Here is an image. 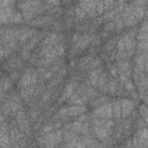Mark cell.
I'll return each mask as SVG.
<instances>
[{"label":"cell","mask_w":148,"mask_h":148,"mask_svg":"<svg viewBox=\"0 0 148 148\" xmlns=\"http://www.w3.org/2000/svg\"><path fill=\"white\" fill-rule=\"evenodd\" d=\"M62 130H54L52 132L42 134L38 138V143L40 148H56L58 147L62 141Z\"/></svg>","instance_id":"obj_1"},{"label":"cell","mask_w":148,"mask_h":148,"mask_svg":"<svg viewBox=\"0 0 148 148\" xmlns=\"http://www.w3.org/2000/svg\"><path fill=\"white\" fill-rule=\"evenodd\" d=\"M113 127V121L111 119L95 118L92 120V132L95 136L99 140H105L110 135V130Z\"/></svg>","instance_id":"obj_2"},{"label":"cell","mask_w":148,"mask_h":148,"mask_svg":"<svg viewBox=\"0 0 148 148\" xmlns=\"http://www.w3.org/2000/svg\"><path fill=\"white\" fill-rule=\"evenodd\" d=\"M37 81H38V72L36 69L29 67L23 72L22 76L18 81L17 87L20 90H23L25 88H29V87L37 84Z\"/></svg>","instance_id":"obj_3"},{"label":"cell","mask_w":148,"mask_h":148,"mask_svg":"<svg viewBox=\"0 0 148 148\" xmlns=\"http://www.w3.org/2000/svg\"><path fill=\"white\" fill-rule=\"evenodd\" d=\"M87 110L86 105H68V106H64L59 110L58 112V117L61 119H67V118H73V117H77L80 114H83Z\"/></svg>","instance_id":"obj_4"},{"label":"cell","mask_w":148,"mask_h":148,"mask_svg":"<svg viewBox=\"0 0 148 148\" xmlns=\"http://www.w3.org/2000/svg\"><path fill=\"white\" fill-rule=\"evenodd\" d=\"M92 114L96 118H101V119H111L112 118V106H111V102L102 104L97 108L94 109Z\"/></svg>","instance_id":"obj_5"},{"label":"cell","mask_w":148,"mask_h":148,"mask_svg":"<svg viewBox=\"0 0 148 148\" xmlns=\"http://www.w3.org/2000/svg\"><path fill=\"white\" fill-rule=\"evenodd\" d=\"M147 130L143 127L141 130H139L133 138V148H146L147 147Z\"/></svg>","instance_id":"obj_6"},{"label":"cell","mask_w":148,"mask_h":148,"mask_svg":"<svg viewBox=\"0 0 148 148\" xmlns=\"http://www.w3.org/2000/svg\"><path fill=\"white\" fill-rule=\"evenodd\" d=\"M92 38H94V36L92 35H89V34H82L81 35V37H80V39L73 45V51H72V54L74 53H79V52H81L82 50H84L89 44H90V42L92 40Z\"/></svg>","instance_id":"obj_7"},{"label":"cell","mask_w":148,"mask_h":148,"mask_svg":"<svg viewBox=\"0 0 148 148\" xmlns=\"http://www.w3.org/2000/svg\"><path fill=\"white\" fill-rule=\"evenodd\" d=\"M134 102L131 98L127 97H123L120 98V109H121V117L123 118H127L128 116H131V113L134 111Z\"/></svg>","instance_id":"obj_8"},{"label":"cell","mask_w":148,"mask_h":148,"mask_svg":"<svg viewBox=\"0 0 148 148\" xmlns=\"http://www.w3.org/2000/svg\"><path fill=\"white\" fill-rule=\"evenodd\" d=\"M22 58L21 57H16V56H13L10 57L3 65V68L6 71H9V72H13V71H18L22 66Z\"/></svg>","instance_id":"obj_9"},{"label":"cell","mask_w":148,"mask_h":148,"mask_svg":"<svg viewBox=\"0 0 148 148\" xmlns=\"http://www.w3.org/2000/svg\"><path fill=\"white\" fill-rule=\"evenodd\" d=\"M62 36L60 34H57V32H50L47 34L42 43H40V46H46V45H58V44H61V38Z\"/></svg>","instance_id":"obj_10"},{"label":"cell","mask_w":148,"mask_h":148,"mask_svg":"<svg viewBox=\"0 0 148 148\" xmlns=\"http://www.w3.org/2000/svg\"><path fill=\"white\" fill-rule=\"evenodd\" d=\"M75 88H76V82H74V81H69V82L65 86V88H64V90H62V92H61V95H60L58 102H59V103H62V102L67 101V99L73 95Z\"/></svg>","instance_id":"obj_11"},{"label":"cell","mask_w":148,"mask_h":148,"mask_svg":"<svg viewBox=\"0 0 148 148\" xmlns=\"http://www.w3.org/2000/svg\"><path fill=\"white\" fill-rule=\"evenodd\" d=\"M15 5L16 3L0 9V24H5V23H9L10 22V17H12L13 13L15 12V8H14Z\"/></svg>","instance_id":"obj_12"},{"label":"cell","mask_w":148,"mask_h":148,"mask_svg":"<svg viewBox=\"0 0 148 148\" xmlns=\"http://www.w3.org/2000/svg\"><path fill=\"white\" fill-rule=\"evenodd\" d=\"M36 34H37V30H35V29H21L20 35H18V43L25 44Z\"/></svg>","instance_id":"obj_13"},{"label":"cell","mask_w":148,"mask_h":148,"mask_svg":"<svg viewBox=\"0 0 148 148\" xmlns=\"http://www.w3.org/2000/svg\"><path fill=\"white\" fill-rule=\"evenodd\" d=\"M114 5V2L112 1H99L96 2V14H102L104 12H108L112 6Z\"/></svg>","instance_id":"obj_14"},{"label":"cell","mask_w":148,"mask_h":148,"mask_svg":"<svg viewBox=\"0 0 148 148\" xmlns=\"http://www.w3.org/2000/svg\"><path fill=\"white\" fill-rule=\"evenodd\" d=\"M112 106V117L116 119H119L121 117V109H120V98H116L111 102Z\"/></svg>","instance_id":"obj_15"},{"label":"cell","mask_w":148,"mask_h":148,"mask_svg":"<svg viewBox=\"0 0 148 148\" xmlns=\"http://www.w3.org/2000/svg\"><path fill=\"white\" fill-rule=\"evenodd\" d=\"M103 71H104V69H103L102 67H98V68H95V69H91V71H90V73H89V81H90V83H91L92 86L96 87L97 80H98V77H99V75H101V73H102Z\"/></svg>","instance_id":"obj_16"},{"label":"cell","mask_w":148,"mask_h":148,"mask_svg":"<svg viewBox=\"0 0 148 148\" xmlns=\"http://www.w3.org/2000/svg\"><path fill=\"white\" fill-rule=\"evenodd\" d=\"M50 20H51V16L44 15V16H37V17L32 18L29 23L32 24V25H42V24H45L46 22H49Z\"/></svg>","instance_id":"obj_17"},{"label":"cell","mask_w":148,"mask_h":148,"mask_svg":"<svg viewBox=\"0 0 148 148\" xmlns=\"http://www.w3.org/2000/svg\"><path fill=\"white\" fill-rule=\"evenodd\" d=\"M109 102H110V97L106 96V95H103V96H101V97H97V98L92 99V101L90 102V104H91V106L97 108V106H99V105H102V104H105V103H109Z\"/></svg>","instance_id":"obj_18"},{"label":"cell","mask_w":148,"mask_h":148,"mask_svg":"<svg viewBox=\"0 0 148 148\" xmlns=\"http://www.w3.org/2000/svg\"><path fill=\"white\" fill-rule=\"evenodd\" d=\"M117 88H118V82H117V79H111L108 83V91H110L112 95L113 94H117Z\"/></svg>","instance_id":"obj_19"},{"label":"cell","mask_w":148,"mask_h":148,"mask_svg":"<svg viewBox=\"0 0 148 148\" xmlns=\"http://www.w3.org/2000/svg\"><path fill=\"white\" fill-rule=\"evenodd\" d=\"M23 21V17H22V14L17 10H15L10 17V22L9 23H21Z\"/></svg>","instance_id":"obj_20"},{"label":"cell","mask_w":148,"mask_h":148,"mask_svg":"<svg viewBox=\"0 0 148 148\" xmlns=\"http://www.w3.org/2000/svg\"><path fill=\"white\" fill-rule=\"evenodd\" d=\"M108 69H109L110 74L112 75V77L117 79V76H118V68H117V66L113 65V64H109L108 65Z\"/></svg>","instance_id":"obj_21"},{"label":"cell","mask_w":148,"mask_h":148,"mask_svg":"<svg viewBox=\"0 0 148 148\" xmlns=\"http://www.w3.org/2000/svg\"><path fill=\"white\" fill-rule=\"evenodd\" d=\"M101 64H102V61H101L99 58H94V59L90 61V64H89V68H90V71L101 67Z\"/></svg>","instance_id":"obj_22"},{"label":"cell","mask_w":148,"mask_h":148,"mask_svg":"<svg viewBox=\"0 0 148 148\" xmlns=\"http://www.w3.org/2000/svg\"><path fill=\"white\" fill-rule=\"evenodd\" d=\"M124 87H125V89L130 92V94H132V92H135V87H134V84H133V82L128 79L125 83H124Z\"/></svg>","instance_id":"obj_23"},{"label":"cell","mask_w":148,"mask_h":148,"mask_svg":"<svg viewBox=\"0 0 148 148\" xmlns=\"http://www.w3.org/2000/svg\"><path fill=\"white\" fill-rule=\"evenodd\" d=\"M77 141H79V138H74L69 141H65V145L62 146V148H75Z\"/></svg>","instance_id":"obj_24"},{"label":"cell","mask_w":148,"mask_h":148,"mask_svg":"<svg viewBox=\"0 0 148 148\" xmlns=\"http://www.w3.org/2000/svg\"><path fill=\"white\" fill-rule=\"evenodd\" d=\"M116 29V25H114V22L111 20V21H109L106 24H105V28H104V31L105 32H110V31H112V30H114Z\"/></svg>","instance_id":"obj_25"},{"label":"cell","mask_w":148,"mask_h":148,"mask_svg":"<svg viewBox=\"0 0 148 148\" xmlns=\"http://www.w3.org/2000/svg\"><path fill=\"white\" fill-rule=\"evenodd\" d=\"M139 111H140V114L142 116L143 120L147 121V106H146L145 104L140 105V106H139Z\"/></svg>","instance_id":"obj_26"},{"label":"cell","mask_w":148,"mask_h":148,"mask_svg":"<svg viewBox=\"0 0 148 148\" xmlns=\"http://www.w3.org/2000/svg\"><path fill=\"white\" fill-rule=\"evenodd\" d=\"M6 132H7V125L3 123V124L1 125V127H0V138H2L5 134H7Z\"/></svg>","instance_id":"obj_27"}]
</instances>
